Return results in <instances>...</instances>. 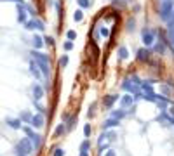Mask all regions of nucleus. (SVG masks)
Segmentation results:
<instances>
[{
    "instance_id": "obj_1",
    "label": "nucleus",
    "mask_w": 174,
    "mask_h": 156,
    "mask_svg": "<svg viewBox=\"0 0 174 156\" xmlns=\"http://www.w3.org/2000/svg\"><path fill=\"white\" fill-rule=\"evenodd\" d=\"M31 56H33V59L37 61L40 71L47 76V75H49V57H47L45 54H40V52H35V51L31 52Z\"/></svg>"
},
{
    "instance_id": "obj_2",
    "label": "nucleus",
    "mask_w": 174,
    "mask_h": 156,
    "mask_svg": "<svg viewBox=\"0 0 174 156\" xmlns=\"http://www.w3.org/2000/svg\"><path fill=\"white\" fill-rule=\"evenodd\" d=\"M173 12H174L173 0H164V2H162V7H160V19L169 21V18H171Z\"/></svg>"
},
{
    "instance_id": "obj_3",
    "label": "nucleus",
    "mask_w": 174,
    "mask_h": 156,
    "mask_svg": "<svg viewBox=\"0 0 174 156\" xmlns=\"http://www.w3.org/2000/svg\"><path fill=\"white\" fill-rule=\"evenodd\" d=\"M23 130H24V134L30 137V141H31V144H33V147H35V149H39V147H40V135H37L30 128V127H23Z\"/></svg>"
},
{
    "instance_id": "obj_4",
    "label": "nucleus",
    "mask_w": 174,
    "mask_h": 156,
    "mask_svg": "<svg viewBox=\"0 0 174 156\" xmlns=\"http://www.w3.org/2000/svg\"><path fill=\"white\" fill-rule=\"evenodd\" d=\"M18 149L23 153V156H26V155H30L31 151H33V144H31L28 139H21V142L18 144Z\"/></svg>"
},
{
    "instance_id": "obj_5",
    "label": "nucleus",
    "mask_w": 174,
    "mask_h": 156,
    "mask_svg": "<svg viewBox=\"0 0 174 156\" xmlns=\"http://www.w3.org/2000/svg\"><path fill=\"white\" fill-rule=\"evenodd\" d=\"M155 42V37H153V31L152 30H143V43L146 45V47H150V45H153Z\"/></svg>"
},
{
    "instance_id": "obj_6",
    "label": "nucleus",
    "mask_w": 174,
    "mask_h": 156,
    "mask_svg": "<svg viewBox=\"0 0 174 156\" xmlns=\"http://www.w3.org/2000/svg\"><path fill=\"white\" fill-rule=\"evenodd\" d=\"M18 21H19V23H24V24L28 23V21H26V10H24L23 5L18 7Z\"/></svg>"
},
{
    "instance_id": "obj_7",
    "label": "nucleus",
    "mask_w": 174,
    "mask_h": 156,
    "mask_svg": "<svg viewBox=\"0 0 174 156\" xmlns=\"http://www.w3.org/2000/svg\"><path fill=\"white\" fill-rule=\"evenodd\" d=\"M33 95H35V101H40L42 95H44V89L40 85H33Z\"/></svg>"
},
{
    "instance_id": "obj_8",
    "label": "nucleus",
    "mask_w": 174,
    "mask_h": 156,
    "mask_svg": "<svg viewBox=\"0 0 174 156\" xmlns=\"http://www.w3.org/2000/svg\"><path fill=\"white\" fill-rule=\"evenodd\" d=\"M31 125H33V127H37V128L44 127V118H42V114H35V116H33V120H31Z\"/></svg>"
},
{
    "instance_id": "obj_9",
    "label": "nucleus",
    "mask_w": 174,
    "mask_h": 156,
    "mask_svg": "<svg viewBox=\"0 0 174 156\" xmlns=\"http://www.w3.org/2000/svg\"><path fill=\"white\" fill-rule=\"evenodd\" d=\"M5 123L10 125L12 128H21V127H23V125H21V120H14V118H7Z\"/></svg>"
},
{
    "instance_id": "obj_10",
    "label": "nucleus",
    "mask_w": 174,
    "mask_h": 156,
    "mask_svg": "<svg viewBox=\"0 0 174 156\" xmlns=\"http://www.w3.org/2000/svg\"><path fill=\"white\" fill-rule=\"evenodd\" d=\"M30 70H31V73L35 75V78H40V71H39L40 68H39V64H37L35 61H31V62H30Z\"/></svg>"
},
{
    "instance_id": "obj_11",
    "label": "nucleus",
    "mask_w": 174,
    "mask_h": 156,
    "mask_svg": "<svg viewBox=\"0 0 174 156\" xmlns=\"http://www.w3.org/2000/svg\"><path fill=\"white\" fill-rule=\"evenodd\" d=\"M133 95H124L122 99H120V104H122V108H127V106H131L133 104Z\"/></svg>"
},
{
    "instance_id": "obj_12",
    "label": "nucleus",
    "mask_w": 174,
    "mask_h": 156,
    "mask_svg": "<svg viewBox=\"0 0 174 156\" xmlns=\"http://www.w3.org/2000/svg\"><path fill=\"white\" fill-rule=\"evenodd\" d=\"M118 125V120L117 118H110V120H106L104 123H103V127L104 128H113V127H117Z\"/></svg>"
},
{
    "instance_id": "obj_13",
    "label": "nucleus",
    "mask_w": 174,
    "mask_h": 156,
    "mask_svg": "<svg viewBox=\"0 0 174 156\" xmlns=\"http://www.w3.org/2000/svg\"><path fill=\"white\" fill-rule=\"evenodd\" d=\"M117 99H118V95H108V97L104 99V106H106V108H110V106H112Z\"/></svg>"
},
{
    "instance_id": "obj_14",
    "label": "nucleus",
    "mask_w": 174,
    "mask_h": 156,
    "mask_svg": "<svg viewBox=\"0 0 174 156\" xmlns=\"http://www.w3.org/2000/svg\"><path fill=\"white\" fill-rule=\"evenodd\" d=\"M42 45H44V42H42V37L35 35V37H33V47H35V49H40Z\"/></svg>"
},
{
    "instance_id": "obj_15",
    "label": "nucleus",
    "mask_w": 174,
    "mask_h": 156,
    "mask_svg": "<svg viewBox=\"0 0 174 156\" xmlns=\"http://www.w3.org/2000/svg\"><path fill=\"white\" fill-rule=\"evenodd\" d=\"M138 59H139V61H146V59H148V51L139 49V51H138Z\"/></svg>"
},
{
    "instance_id": "obj_16",
    "label": "nucleus",
    "mask_w": 174,
    "mask_h": 156,
    "mask_svg": "<svg viewBox=\"0 0 174 156\" xmlns=\"http://www.w3.org/2000/svg\"><path fill=\"white\" fill-rule=\"evenodd\" d=\"M167 37H169V42H171V45H173V51H174V24H173V26H169Z\"/></svg>"
},
{
    "instance_id": "obj_17",
    "label": "nucleus",
    "mask_w": 174,
    "mask_h": 156,
    "mask_svg": "<svg viewBox=\"0 0 174 156\" xmlns=\"http://www.w3.org/2000/svg\"><path fill=\"white\" fill-rule=\"evenodd\" d=\"M118 57H120V59H127V57H129V52H127L125 47H120V49H118Z\"/></svg>"
},
{
    "instance_id": "obj_18",
    "label": "nucleus",
    "mask_w": 174,
    "mask_h": 156,
    "mask_svg": "<svg viewBox=\"0 0 174 156\" xmlns=\"http://www.w3.org/2000/svg\"><path fill=\"white\" fill-rule=\"evenodd\" d=\"M112 116H113V118H117V120H120V118H124V116H125V111H124V109H118V111H113V113H112Z\"/></svg>"
},
{
    "instance_id": "obj_19",
    "label": "nucleus",
    "mask_w": 174,
    "mask_h": 156,
    "mask_svg": "<svg viewBox=\"0 0 174 156\" xmlns=\"http://www.w3.org/2000/svg\"><path fill=\"white\" fill-rule=\"evenodd\" d=\"M122 87H124V89H125V90H127V92H136V87H134V85H131V83H129V82H125V83H124V85H122Z\"/></svg>"
},
{
    "instance_id": "obj_20",
    "label": "nucleus",
    "mask_w": 174,
    "mask_h": 156,
    "mask_svg": "<svg viewBox=\"0 0 174 156\" xmlns=\"http://www.w3.org/2000/svg\"><path fill=\"white\" fill-rule=\"evenodd\" d=\"M82 18H84V12H82V10H75V14H73V19L78 23V21H82Z\"/></svg>"
},
{
    "instance_id": "obj_21",
    "label": "nucleus",
    "mask_w": 174,
    "mask_h": 156,
    "mask_svg": "<svg viewBox=\"0 0 174 156\" xmlns=\"http://www.w3.org/2000/svg\"><path fill=\"white\" fill-rule=\"evenodd\" d=\"M78 2V5L82 7V9H85V7H91V0H77Z\"/></svg>"
},
{
    "instance_id": "obj_22",
    "label": "nucleus",
    "mask_w": 174,
    "mask_h": 156,
    "mask_svg": "<svg viewBox=\"0 0 174 156\" xmlns=\"http://www.w3.org/2000/svg\"><path fill=\"white\" fill-rule=\"evenodd\" d=\"M24 26H26V30H35V28H37V23H35V19H31V21H28Z\"/></svg>"
},
{
    "instance_id": "obj_23",
    "label": "nucleus",
    "mask_w": 174,
    "mask_h": 156,
    "mask_svg": "<svg viewBox=\"0 0 174 156\" xmlns=\"http://www.w3.org/2000/svg\"><path fill=\"white\" fill-rule=\"evenodd\" d=\"M141 89L144 90V94H152V85H150V83H143Z\"/></svg>"
},
{
    "instance_id": "obj_24",
    "label": "nucleus",
    "mask_w": 174,
    "mask_h": 156,
    "mask_svg": "<svg viewBox=\"0 0 174 156\" xmlns=\"http://www.w3.org/2000/svg\"><path fill=\"white\" fill-rule=\"evenodd\" d=\"M21 120H24V122H30V123H31V120H33V116H31L30 113H23V114H21Z\"/></svg>"
},
{
    "instance_id": "obj_25",
    "label": "nucleus",
    "mask_w": 174,
    "mask_h": 156,
    "mask_svg": "<svg viewBox=\"0 0 174 156\" xmlns=\"http://www.w3.org/2000/svg\"><path fill=\"white\" fill-rule=\"evenodd\" d=\"M87 149H89V141H84L80 146V153H87Z\"/></svg>"
},
{
    "instance_id": "obj_26",
    "label": "nucleus",
    "mask_w": 174,
    "mask_h": 156,
    "mask_svg": "<svg viewBox=\"0 0 174 156\" xmlns=\"http://www.w3.org/2000/svg\"><path fill=\"white\" fill-rule=\"evenodd\" d=\"M66 37H68V40L72 42V40H75V38H77V33H75L73 30H70L68 33H66Z\"/></svg>"
},
{
    "instance_id": "obj_27",
    "label": "nucleus",
    "mask_w": 174,
    "mask_h": 156,
    "mask_svg": "<svg viewBox=\"0 0 174 156\" xmlns=\"http://www.w3.org/2000/svg\"><path fill=\"white\" fill-rule=\"evenodd\" d=\"M84 135H85V137L91 135V125H85V127H84Z\"/></svg>"
},
{
    "instance_id": "obj_28",
    "label": "nucleus",
    "mask_w": 174,
    "mask_h": 156,
    "mask_svg": "<svg viewBox=\"0 0 174 156\" xmlns=\"http://www.w3.org/2000/svg\"><path fill=\"white\" fill-rule=\"evenodd\" d=\"M59 64H61V66H66V64H68V56H63L61 59H59Z\"/></svg>"
},
{
    "instance_id": "obj_29",
    "label": "nucleus",
    "mask_w": 174,
    "mask_h": 156,
    "mask_svg": "<svg viewBox=\"0 0 174 156\" xmlns=\"http://www.w3.org/2000/svg\"><path fill=\"white\" fill-rule=\"evenodd\" d=\"M72 49H73V42L68 40L66 43H64V51H72Z\"/></svg>"
},
{
    "instance_id": "obj_30",
    "label": "nucleus",
    "mask_w": 174,
    "mask_h": 156,
    "mask_svg": "<svg viewBox=\"0 0 174 156\" xmlns=\"http://www.w3.org/2000/svg\"><path fill=\"white\" fill-rule=\"evenodd\" d=\"M35 23H37V30H44V23H42V21H39L35 18Z\"/></svg>"
},
{
    "instance_id": "obj_31",
    "label": "nucleus",
    "mask_w": 174,
    "mask_h": 156,
    "mask_svg": "<svg viewBox=\"0 0 174 156\" xmlns=\"http://www.w3.org/2000/svg\"><path fill=\"white\" fill-rule=\"evenodd\" d=\"M63 132H64V127H63V125H59V127L56 128V132H54V134H56V135H59V134H63Z\"/></svg>"
},
{
    "instance_id": "obj_32",
    "label": "nucleus",
    "mask_w": 174,
    "mask_h": 156,
    "mask_svg": "<svg viewBox=\"0 0 174 156\" xmlns=\"http://www.w3.org/2000/svg\"><path fill=\"white\" fill-rule=\"evenodd\" d=\"M54 156H64V151L63 149H56L54 151Z\"/></svg>"
},
{
    "instance_id": "obj_33",
    "label": "nucleus",
    "mask_w": 174,
    "mask_h": 156,
    "mask_svg": "<svg viewBox=\"0 0 174 156\" xmlns=\"http://www.w3.org/2000/svg\"><path fill=\"white\" fill-rule=\"evenodd\" d=\"M45 42H47V45H52L54 43V38L52 37H45Z\"/></svg>"
},
{
    "instance_id": "obj_34",
    "label": "nucleus",
    "mask_w": 174,
    "mask_h": 156,
    "mask_svg": "<svg viewBox=\"0 0 174 156\" xmlns=\"http://www.w3.org/2000/svg\"><path fill=\"white\" fill-rule=\"evenodd\" d=\"M101 35H103V37H108V35H110L108 28H103V30H101Z\"/></svg>"
},
{
    "instance_id": "obj_35",
    "label": "nucleus",
    "mask_w": 174,
    "mask_h": 156,
    "mask_svg": "<svg viewBox=\"0 0 174 156\" xmlns=\"http://www.w3.org/2000/svg\"><path fill=\"white\" fill-rule=\"evenodd\" d=\"M167 23H169V26H173V24H174V12L171 14V18H169V21H167Z\"/></svg>"
},
{
    "instance_id": "obj_36",
    "label": "nucleus",
    "mask_w": 174,
    "mask_h": 156,
    "mask_svg": "<svg viewBox=\"0 0 174 156\" xmlns=\"http://www.w3.org/2000/svg\"><path fill=\"white\" fill-rule=\"evenodd\" d=\"M4 2H16V4H19V5H23V0H4Z\"/></svg>"
},
{
    "instance_id": "obj_37",
    "label": "nucleus",
    "mask_w": 174,
    "mask_h": 156,
    "mask_svg": "<svg viewBox=\"0 0 174 156\" xmlns=\"http://www.w3.org/2000/svg\"><path fill=\"white\" fill-rule=\"evenodd\" d=\"M169 113H171V116L174 118V106H171V108H169Z\"/></svg>"
},
{
    "instance_id": "obj_38",
    "label": "nucleus",
    "mask_w": 174,
    "mask_h": 156,
    "mask_svg": "<svg viewBox=\"0 0 174 156\" xmlns=\"http://www.w3.org/2000/svg\"><path fill=\"white\" fill-rule=\"evenodd\" d=\"M104 156H115V151H108V153H106Z\"/></svg>"
},
{
    "instance_id": "obj_39",
    "label": "nucleus",
    "mask_w": 174,
    "mask_h": 156,
    "mask_svg": "<svg viewBox=\"0 0 174 156\" xmlns=\"http://www.w3.org/2000/svg\"><path fill=\"white\" fill-rule=\"evenodd\" d=\"M80 156H89V155H87V153H80Z\"/></svg>"
}]
</instances>
